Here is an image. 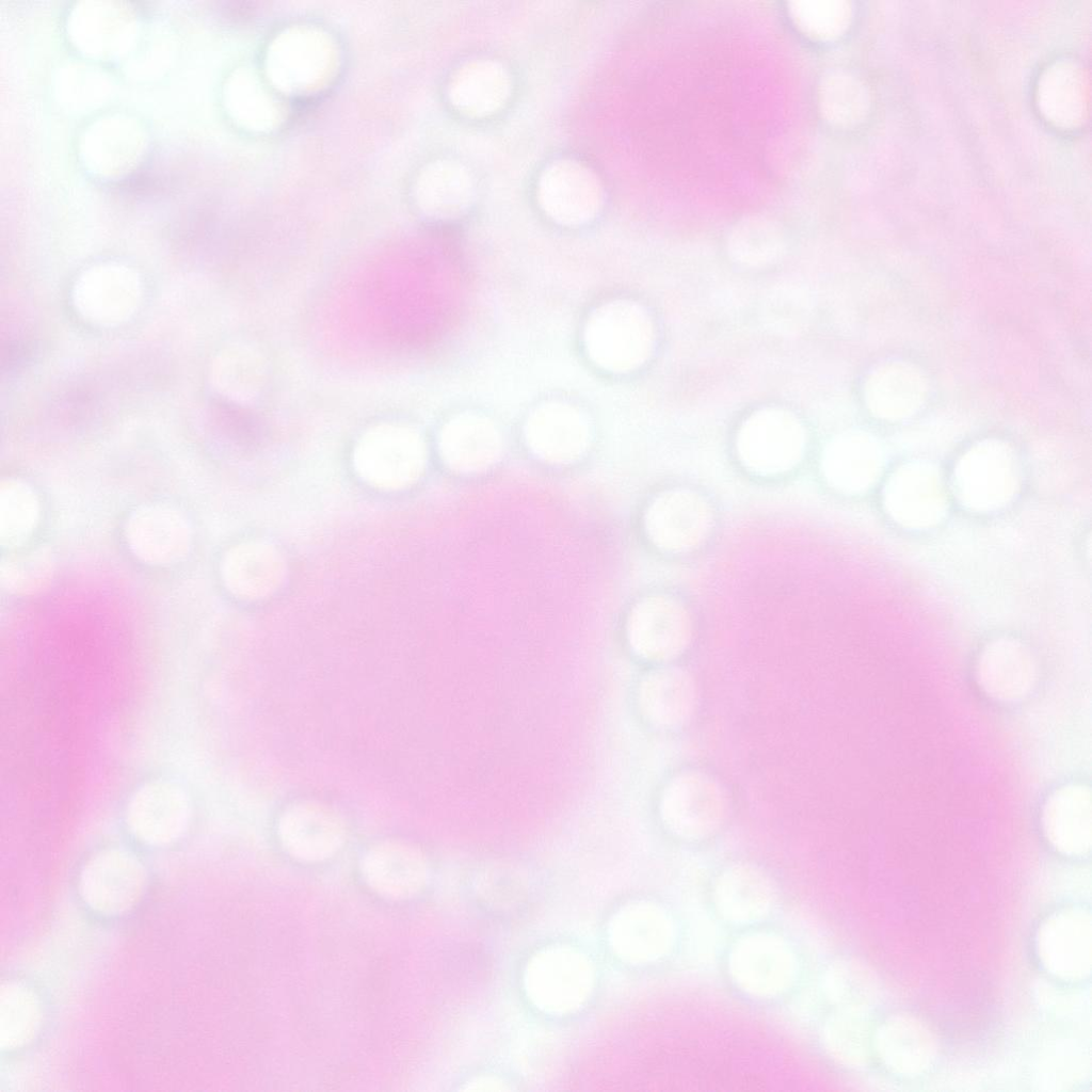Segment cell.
I'll use <instances>...</instances> for the list:
<instances>
[{"mask_svg":"<svg viewBox=\"0 0 1092 1092\" xmlns=\"http://www.w3.org/2000/svg\"><path fill=\"white\" fill-rule=\"evenodd\" d=\"M526 436L536 455L556 464L576 460L588 443L587 427L580 416L560 406L536 412L528 421Z\"/></svg>","mask_w":1092,"mask_h":1092,"instance_id":"24","label":"cell"},{"mask_svg":"<svg viewBox=\"0 0 1092 1092\" xmlns=\"http://www.w3.org/2000/svg\"><path fill=\"white\" fill-rule=\"evenodd\" d=\"M821 116L833 126H849L865 111L866 97L862 84L842 70L826 73L818 86Z\"/></svg>","mask_w":1092,"mask_h":1092,"instance_id":"33","label":"cell"},{"mask_svg":"<svg viewBox=\"0 0 1092 1092\" xmlns=\"http://www.w3.org/2000/svg\"><path fill=\"white\" fill-rule=\"evenodd\" d=\"M266 380V364L255 349L231 346L220 353L212 367V381L225 397L247 402L260 391Z\"/></svg>","mask_w":1092,"mask_h":1092,"instance_id":"28","label":"cell"},{"mask_svg":"<svg viewBox=\"0 0 1092 1092\" xmlns=\"http://www.w3.org/2000/svg\"><path fill=\"white\" fill-rule=\"evenodd\" d=\"M773 888L770 879L751 865L728 868L719 878L716 898L720 911L729 919H756L769 909Z\"/></svg>","mask_w":1092,"mask_h":1092,"instance_id":"25","label":"cell"},{"mask_svg":"<svg viewBox=\"0 0 1092 1092\" xmlns=\"http://www.w3.org/2000/svg\"><path fill=\"white\" fill-rule=\"evenodd\" d=\"M36 994L22 983L9 981L0 992V1046L15 1049L30 1043L42 1025Z\"/></svg>","mask_w":1092,"mask_h":1092,"instance_id":"29","label":"cell"},{"mask_svg":"<svg viewBox=\"0 0 1092 1092\" xmlns=\"http://www.w3.org/2000/svg\"><path fill=\"white\" fill-rule=\"evenodd\" d=\"M439 451L452 470L478 472L496 462L501 451V440L491 422L473 416H462L443 428Z\"/></svg>","mask_w":1092,"mask_h":1092,"instance_id":"22","label":"cell"},{"mask_svg":"<svg viewBox=\"0 0 1092 1092\" xmlns=\"http://www.w3.org/2000/svg\"><path fill=\"white\" fill-rule=\"evenodd\" d=\"M422 205L434 215L460 211L469 199L470 183L464 171L451 164L430 170L421 182Z\"/></svg>","mask_w":1092,"mask_h":1092,"instance_id":"35","label":"cell"},{"mask_svg":"<svg viewBox=\"0 0 1092 1092\" xmlns=\"http://www.w3.org/2000/svg\"><path fill=\"white\" fill-rule=\"evenodd\" d=\"M74 303L89 321L112 325L136 309L141 285L136 273L123 264H98L84 271L74 287Z\"/></svg>","mask_w":1092,"mask_h":1092,"instance_id":"7","label":"cell"},{"mask_svg":"<svg viewBox=\"0 0 1092 1092\" xmlns=\"http://www.w3.org/2000/svg\"><path fill=\"white\" fill-rule=\"evenodd\" d=\"M1042 828L1058 851L1070 855L1088 852L1092 840L1090 788L1071 784L1054 791L1042 810Z\"/></svg>","mask_w":1092,"mask_h":1092,"instance_id":"20","label":"cell"},{"mask_svg":"<svg viewBox=\"0 0 1092 1092\" xmlns=\"http://www.w3.org/2000/svg\"><path fill=\"white\" fill-rule=\"evenodd\" d=\"M539 196L545 211L562 223H580L593 215L599 205V186L594 175L572 161H562L545 171Z\"/></svg>","mask_w":1092,"mask_h":1092,"instance_id":"19","label":"cell"},{"mask_svg":"<svg viewBox=\"0 0 1092 1092\" xmlns=\"http://www.w3.org/2000/svg\"><path fill=\"white\" fill-rule=\"evenodd\" d=\"M946 493L938 471L928 464L914 463L899 468L884 491L889 515L910 528L937 523L946 510Z\"/></svg>","mask_w":1092,"mask_h":1092,"instance_id":"11","label":"cell"},{"mask_svg":"<svg viewBox=\"0 0 1092 1092\" xmlns=\"http://www.w3.org/2000/svg\"><path fill=\"white\" fill-rule=\"evenodd\" d=\"M278 836L285 850L303 862H320L334 855L344 839L340 817L326 805L302 802L280 817Z\"/></svg>","mask_w":1092,"mask_h":1092,"instance_id":"13","label":"cell"},{"mask_svg":"<svg viewBox=\"0 0 1092 1092\" xmlns=\"http://www.w3.org/2000/svg\"><path fill=\"white\" fill-rule=\"evenodd\" d=\"M130 551L142 562L168 565L189 552L192 531L187 518L176 509L149 504L136 509L125 525Z\"/></svg>","mask_w":1092,"mask_h":1092,"instance_id":"8","label":"cell"},{"mask_svg":"<svg viewBox=\"0 0 1092 1092\" xmlns=\"http://www.w3.org/2000/svg\"><path fill=\"white\" fill-rule=\"evenodd\" d=\"M976 679L991 697L1015 701L1031 691L1037 667L1030 651L1021 642L999 639L989 643L980 654Z\"/></svg>","mask_w":1092,"mask_h":1092,"instance_id":"17","label":"cell"},{"mask_svg":"<svg viewBox=\"0 0 1092 1092\" xmlns=\"http://www.w3.org/2000/svg\"><path fill=\"white\" fill-rule=\"evenodd\" d=\"M332 62L328 42L319 33L298 30L282 35L273 45L268 69L273 82L285 91H304L318 85Z\"/></svg>","mask_w":1092,"mask_h":1092,"instance_id":"14","label":"cell"},{"mask_svg":"<svg viewBox=\"0 0 1092 1092\" xmlns=\"http://www.w3.org/2000/svg\"><path fill=\"white\" fill-rule=\"evenodd\" d=\"M729 967L736 982L754 995H772L790 981L793 961L777 937L750 936L734 949Z\"/></svg>","mask_w":1092,"mask_h":1092,"instance_id":"16","label":"cell"},{"mask_svg":"<svg viewBox=\"0 0 1092 1092\" xmlns=\"http://www.w3.org/2000/svg\"><path fill=\"white\" fill-rule=\"evenodd\" d=\"M825 1044L833 1056L842 1060L856 1058L862 1048L857 1023L845 1016L831 1019L824 1031Z\"/></svg>","mask_w":1092,"mask_h":1092,"instance_id":"36","label":"cell"},{"mask_svg":"<svg viewBox=\"0 0 1092 1092\" xmlns=\"http://www.w3.org/2000/svg\"><path fill=\"white\" fill-rule=\"evenodd\" d=\"M804 444V430L794 416L780 410H765L742 424L737 451L751 470L773 475L792 468L802 456Z\"/></svg>","mask_w":1092,"mask_h":1092,"instance_id":"4","label":"cell"},{"mask_svg":"<svg viewBox=\"0 0 1092 1092\" xmlns=\"http://www.w3.org/2000/svg\"><path fill=\"white\" fill-rule=\"evenodd\" d=\"M697 690L692 675L679 668L661 669L648 674L639 689L644 716L661 726H677L693 714Z\"/></svg>","mask_w":1092,"mask_h":1092,"instance_id":"23","label":"cell"},{"mask_svg":"<svg viewBox=\"0 0 1092 1092\" xmlns=\"http://www.w3.org/2000/svg\"><path fill=\"white\" fill-rule=\"evenodd\" d=\"M783 236L780 225L772 219L755 214L739 221L733 228L728 246L732 253L744 262H766L782 247Z\"/></svg>","mask_w":1092,"mask_h":1092,"instance_id":"34","label":"cell"},{"mask_svg":"<svg viewBox=\"0 0 1092 1092\" xmlns=\"http://www.w3.org/2000/svg\"><path fill=\"white\" fill-rule=\"evenodd\" d=\"M54 569L51 550L39 546L4 557L0 564V582L12 594L31 596L49 587Z\"/></svg>","mask_w":1092,"mask_h":1092,"instance_id":"31","label":"cell"},{"mask_svg":"<svg viewBox=\"0 0 1092 1092\" xmlns=\"http://www.w3.org/2000/svg\"><path fill=\"white\" fill-rule=\"evenodd\" d=\"M793 25L805 36L830 42L841 36L852 19L850 2L844 0H798L788 3Z\"/></svg>","mask_w":1092,"mask_h":1092,"instance_id":"32","label":"cell"},{"mask_svg":"<svg viewBox=\"0 0 1092 1092\" xmlns=\"http://www.w3.org/2000/svg\"><path fill=\"white\" fill-rule=\"evenodd\" d=\"M587 344L598 364L628 370L642 364L652 348L649 319L639 307L619 303L598 310L587 328Z\"/></svg>","mask_w":1092,"mask_h":1092,"instance_id":"3","label":"cell"},{"mask_svg":"<svg viewBox=\"0 0 1092 1092\" xmlns=\"http://www.w3.org/2000/svg\"><path fill=\"white\" fill-rule=\"evenodd\" d=\"M360 870L373 892L392 900L413 897L427 879V865L420 850L397 840L370 848L362 858Z\"/></svg>","mask_w":1092,"mask_h":1092,"instance_id":"15","label":"cell"},{"mask_svg":"<svg viewBox=\"0 0 1092 1092\" xmlns=\"http://www.w3.org/2000/svg\"><path fill=\"white\" fill-rule=\"evenodd\" d=\"M286 572L283 556L263 542H245L229 548L221 562L227 590L244 599L263 598L282 583Z\"/></svg>","mask_w":1092,"mask_h":1092,"instance_id":"18","label":"cell"},{"mask_svg":"<svg viewBox=\"0 0 1092 1092\" xmlns=\"http://www.w3.org/2000/svg\"><path fill=\"white\" fill-rule=\"evenodd\" d=\"M627 631L637 654L652 660H665L677 656L688 645L691 621L677 601L649 597L632 609Z\"/></svg>","mask_w":1092,"mask_h":1092,"instance_id":"10","label":"cell"},{"mask_svg":"<svg viewBox=\"0 0 1092 1092\" xmlns=\"http://www.w3.org/2000/svg\"><path fill=\"white\" fill-rule=\"evenodd\" d=\"M190 817L191 806L186 792L167 781L143 785L127 808L131 832L142 841L155 846L178 839L186 832Z\"/></svg>","mask_w":1092,"mask_h":1092,"instance_id":"9","label":"cell"},{"mask_svg":"<svg viewBox=\"0 0 1092 1092\" xmlns=\"http://www.w3.org/2000/svg\"><path fill=\"white\" fill-rule=\"evenodd\" d=\"M1018 469L1011 452L1002 445L982 444L959 462L953 486L961 501L970 509L991 511L1008 503L1018 488Z\"/></svg>","mask_w":1092,"mask_h":1092,"instance_id":"6","label":"cell"},{"mask_svg":"<svg viewBox=\"0 0 1092 1092\" xmlns=\"http://www.w3.org/2000/svg\"><path fill=\"white\" fill-rule=\"evenodd\" d=\"M146 886L142 863L121 849L103 850L82 867L79 892L95 912L114 916L130 911L141 899Z\"/></svg>","mask_w":1092,"mask_h":1092,"instance_id":"5","label":"cell"},{"mask_svg":"<svg viewBox=\"0 0 1092 1092\" xmlns=\"http://www.w3.org/2000/svg\"><path fill=\"white\" fill-rule=\"evenodd\" d=\"M660 813L674 834L698 839L716 832L728 814L721 785L709 775L689 771L675 776L664 788Z\"/></svg>","mask_w":1092,"mask_h":1092,"instance_id":"2","label":"cell"},{"mask_svg":"<svg viewBox=\"0 0 1092 1092\" xmlns=\"http://www.w3.org/2000/svg\"><path fill=\"white\" fill-rule=\"evenodd\" d=\"M882 455L873 438L861 432H847L835 437L824 449L822 471L834 488L860 493L879 477Z\"/></svg>","mask_w":1092,"mask_h":1092,"instance_id":"21","label":"cell"},{"mask_svg":"<svg viewBox=\"0 0 1092 1092\" xmlns=\"http://www.w3.org/2000/svg\"><path fill=\"white\" fill-rule=\"evenodd\" d=\"M39 519V502L32 487L19 479L0 483V544L14 548L32 534Z\"/></svg>","mask_w":1092,"mask_h":1092,"instance_id":"30","label":"cell"},{"mask_svg":"<svg viewBox=\"0 0 1092 1092\" xmlns=\"http://www.w3.org/2000/svg\"><path fill=\"white\" fill-rule=\"evenodd\" d=\"M712 517L702 497L686 489L660 495L648 508L645 528L659 547L682 551L697 546L708 534Z\"/></svg>","mask_w":1092,"mask_h":1092,"instance_id":"12","label":"cell"},{"mask_svg":"<svg viewBox=\"0 0 1092 1092\" xmlns=\"http://www.w3.org/2000/svg\"><path fill=\"white\" fill-rule=\"evenodd\" d=\"M509 92L508 77L493 62H476L460 70L451 84L453 102L468 114L483 115L498 109Z\"/></svg>","mask_w":1092,"mask_h":1092,"instance_id":"27","label":"cell"},{"mask_svg":"<svg viewBox=\"0 0 1092 1092\" xmlns=\"http://www.w3.org/2000/svg\"><path fill=\"white\" fill-rule=\"evenodd\" d=\"M1086 80L1075 65L1057 64L1040 79L1039 105L1048 118L1063 126L1082 121L1086 111Z\"/></svg>","mask_w":1092,"mask_h":1092,"instance_id":"26","label":"cell"},{"mask_svg":"<svg viewBox=\"0 0 1092 1092\" xmlns=\"http://www.w3.org/2000/svg\"><path fill=\"white\" fill-rule=\"evenodd\" d=\"M425 447L414 429L381 423L359 438L353 455L356 472L369 484L383 489H401L421 476Z\"/></svg>","mask_w":1092,"mask_h":1092,"instance_id":"1","label":"cell"}]
</instances>
